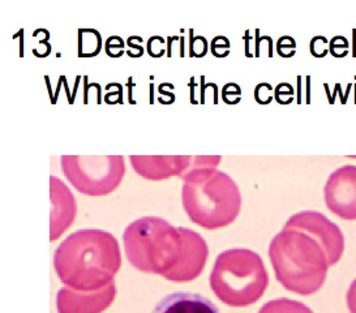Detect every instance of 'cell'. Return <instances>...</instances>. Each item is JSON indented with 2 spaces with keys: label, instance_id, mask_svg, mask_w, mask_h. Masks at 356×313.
Masks as SVG:
<instances>
[{
  "label": "cell",
  "instance_id": "1",
  "mask_svg": "<svg viewBox=\"0 0 356 313\" xmlns=\"http://www.w3.org/2000/svg\"><path fill=\"white\" fill-rule=\"evenodd\" d=\"M127 260L141 273L170 282H191L204 271L209 248L199 232L175 227L161 217H141L123 234Z\"/></svg>",
  "mask_w": 356,
  "mask_h": 313
},
{
  "label": "cell",
  "instance_id": "2",
  "mask_svg": "<svg viewBox=\"0 0 356 313\" xmlns=\"http://www.w3.org/2000/svg\"><path fill=\"white\" fill-rule=\"evenodd\" d=\"M120 266L119 243L104 230H79L65 238L54 255L59 280L77 291H97L108 286Z\"/></svg>",
  "mask_w": 356,
  "mask_h": 313
},
{
  "label": "cell",
  "instance_id": "3",
  "mask_svg": "<svg viewBox=\"0 0 356 313\" xmlns=\"http://www.w3.org/2000/svg\"><path fill=\"white\" fill-rule=\"evenodd\" d=\"M220 156H192L183 175L181 202L189 219L200 227L218 230L238 218L241 193L234 179L220 171Z\"/></svg>",
  "mask_w": 356,
  "mask_h": 313
},
{
  "label": "cell",
  "instance_id": "4",
  "mask_svg": "<svg viewBox=\"0 0 356 313\" xmlns=\"http://www.w3.org/2000/svg\"><path fill=\"white\" fill-rule=\"evenodd\" d=\"M269 259L277 281L289 291L312 295L326 281L327 250L312 232L283 226L269 244Z\"/></svg>",
  "mask_w": 356,
  "mask_h": 313
},
{
  "label": "cell",
  "instance_id": "5",
  "mask_svg": "<svg viewBox=\"0 0 356 313\" xmlns=\"http://www.w3.org/2000/svg\"><path fill=\"white\" fill-rule=\"evenodd\" d=\"M209 284L220 302L241 308L261 299L269 286V274L259 253L231 248L217 256Z\"/></svg>",
  "mask_w": 356,
  "mask_h": 313
},
{
  "label": "cell",
  "instance_id": "6",
  "mask_svg": "<svg viewBox=\"0 0 356 313\" xmlns=\"http://www.w3.org/2000/svg\"><path fill=\"white\" fill-rule=\"evenodd\" d=\"M62 171L80 193L86 196H106L114 192L126 174L122 156H63Z\"/></svg>",
  "mask_w": 356,
  "mask_h": 313
},
{
  "label": "cell",
  "instance_id": "7",
  "mask_svg": "<svg viewBox=\"0 0 356 313\" xmlns=\"http://www.w3.org/2000/svg\"><path fill=\"white\" fill-rule=\"evenodd\" d=\"M287 227H298L312 232L323 241L327 250L330 266L342 259L345 252V236L339 226H337L323 213L314 210H304L291 216L286 222Z\"/></svg>",
  "mask_w": 356,
  "mask_h": 313
},
{
  "label": "cell",
  "instance_id": "8",
  "mask_svg": "<svg viewBox=\"0 0 356 313\" xmlns=\"http://www.w3.org/2000/svg\"><path fill=\"white\" fill-rule=\"evenodd\" d=\"M325 204L337 217L356 220V166L337 168L324 188Z\"/></svg>",
  "mask_w": 356,
  "mask_h": 313
},
{
  "label": "cell",
  "instance_id": "9",
  "mask_svg": "<svg viewBox=\"0 0 356 313\" xmlns=\"http://www.w3.org/2000/svg\"><path fill=\"white\" fill-rule=\"evenodd\" d=\"M115 298V282L97 291H77L65 286L56 295V310L58 313H102Z\"/></svg>",
  "mask_w": 356,
  "mask_h": 313
},
{
  "label": "cell",
  "instance_id": "10",
  "mask_svg": "<svg viewBox=\"0 0 356 313\" xmlns=\"http://www.w3.org/2000/svg\"><path fill=\"white\" fill-rule=\"evenodd\" d=\"M51 195V223L50 241H55L74 223L77 213V204L70 188L59 177H50Z\"/></svg>",
  "mask_w": 356,
  "mask_h": 313
},
{
  "label": "cell",
  "instance_id": "11",
  "mask_svg": "<svg viewBox=\"0 0 356 313\" xmlns=\"http://www.w3.org/2000/svg\"><path fill=\"white\" fill-rule=\"evenodd\" d=\"M131 165L140 177L147 180H165L188 171L192 156H129Z\"/></svg>",
  "mask_w": 356,
  "mask_h": 313
},
{
  "label": "cell",
  "instance_id": "12",
  "mask_svg": "<svg viewBox=\"0 0 356 313\" xmlns=\"http://www.w3.org/2000/svg\"><path fill=\"white\" fill-rule=\"evenodd\" d=\"M152 313H220L208 298L195 292L168 294L156 304Z\"/></svg>",
  "mask_w": 356,
  "mask_h": 313
},
{
  "label": "cell",
  "instance_id": "13",
  "mask_svg": "<svg viewBox=\"0 0 356 313\" xmlns=\"http://www.w3.org/2000/svg\"><path fill=\"white\" fill-rule=\"evenodd\" d=\"M259 313H314L304 303L289 298H278L265 303Z\"/></svg>",
  "mask_w": 356,
  "mask_h": 313
},
{
  "label": "cell",
  "instance_id": "14",
  "mask_svg": "<svg viewBox=\"0 0 356 313\" xmlns=\"http://www.w3.org/2000/svg\"><path fill=\"white\" fill-rule=\"evenodd\" d=\"M346 302H347V308L350 313H356V280H354L348 287V291L346 295Z\"/></svg>",
  "mask_w": 356,
  "mask_h": 313
}]
</instances>
